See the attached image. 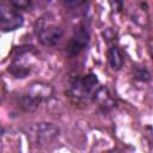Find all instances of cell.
<instances>
[{"instance_id": "277c9868", "label": "cell", "mask_w": 153, "mask_h": 153, "mask_svg": "<svg viewBox=\"0 0 153 153\" xmlns=\"http://www.w3.org/2000/svg\"><path fill=\"white\" fill-rule=\"evenodd\" d=\"M36 32H37V37H38L39 42L42 44L49 45V47L57 44L63 36V31L60 26H57L45 19L39 20V23L37 24Z\"/></svg>"}, {"instance_id": "ba28073f", "label": "cell", "mask_w": 153, "mask_h": 153, "mask_svg": "<svg viewBox=\"0 0 153 153\" xmlns=\"http://www.w3.org/2000/svg\"><path fill=\"white\" fill-rule=\"evenodd\" d=\"M149 50H151V54L153 56V37L149 39Z\"/></svg>"}, {"instance_id": "52a82bcc", "label": "cell", "mask_w": 153, "mask_h": 153, "mask_svg": "<svg viewBox=\"0 0 153 153\" xmlns=\"http://www.w3.org/2000/svg\"><path fill=\"white\" fill-rule=\"evenodd\" d=\"M11 4H12L16 8H18V10L26 8V7L30 6V2H29V1H23V0H20V1H18V0H13V1H11Z\"/></svg>"}, {"instance_id": "3957f363", "label": "cell", "mask_w": 153, "mask_h": 153, "mask_svg": "<svg viewBox=\"0 0 153 153\" xmlns=\"http://www.w3.org/2000/svg\"><path fill=\"white\" fill-rule=\"evenodd\" d=\"M24 23L23 16L18 8L11 2H2L0 5V26L4 32L14 31Z\"/></svg>"}, {"instance_id": "5b68a950", "label": "cell", "mask_w": 153, "mask_h": 153, "mask_svg": "<svg viewBox=\"0 0 153 153\" xmlns=\"http://www.w3.org/2000/svg\"><path fill=\"white\" fill-rule=\"evenodd\" d=\"M88 38H90V33L86 26L81 25L74 33V36L71 38L68 47H67V51L71 56H75L79 55L87 45L88 43Z\"/></svg>"}, {"instance_id": "6da1fadb", "label": "cell", "mask_w": 153, "mask_h": 153, "mask_svg": "<svg viewBox=\"0 0 153 153\" xmlns=\"http://www.w3.org/2000/svg\"><path fill=\"white\" fill-rule=\"evenodd\" d=\"M53 94V87L43 82L31 84L18 98L19 104L25 110H35L42 102L49 99Z\"/></svg>"}, {"instance_id": "8992f818", "label": "cell", "mask_w": 153, "mask_h": 153, "mask_svg": "<svg viewBox=\"0 0 153 153\" xmlns=\"http://www.w3.org/2000/svg\"><path fill=\"white\" fill-rule=\"evenodd\" d=\"M108 60H109V65L114 71H120L123 66V55L121 53V50L117 47H111L108 50Z\"/></svg>"}, {"instance_id": "7a4b0ae2", "label": "cell", "mask_w": 153, "mask_h": 153, "mask_svg": "<svg viewBox=\"0 0 153 153\" xmlns=\"http://www.w3.org/2000/svg\"><path fill=\"white\" fill-rule=\"evenodd\" d=\"M98 90V79L94 74L76 76L69 86L71 97L76 100H87L94 98Z\"/></svg>"}]
</instances>
